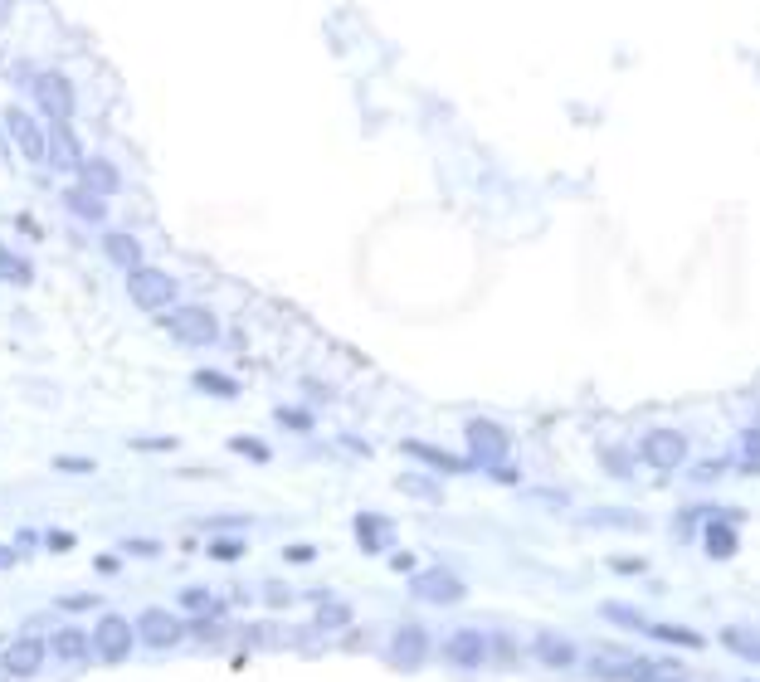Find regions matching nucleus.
<instances>
[{"label": "nucleus", "instance_id": "f257e3e1", "mask_svg": "<svg viewBox=\"0 0 760 682\" xmlns=\"http://www.w3.org/2000/svg\"><path fill=\"white\" fill-rule=\"evenodd\" d=\"M127 298L142 307V312H166V307H176L181 288H176V278H171L166 268L137 264V268H127Z\"/></svg>", "mask_w": 760, "mask_h": 682}, {"label": "nucleus", "instance_id": "f03ea898", "mask_svg": "<svg viewBox=\"0 0 760 682\" xmlns=\"http://www.w3.org/2000/svg\"><path fill=\"white\" fill-rule=\"evenodd\" d=\"M5 132H10L15 152L25 156V161L44 166V156H49V127H44L35 113H25V108H5Z\"/></svg>", "mask_w": 760, "mask_h": 682}, {"label": "nucleus", "instance_id": "7ed1b4c3", "mask_svg": "<svg viewBox=\"0 0 760 682\" xmlns=\"http://www.w3.org/2000/svg\"><path fill=\"white\" fill-rule=\"evenodd\" d=\"M166 332L176 341H186V346H215L220 322H215L210 307H176V312H166Z\"/></svg>", "mask_w": 760, "mask_h": 682}, {"label": "nucleus", "instance_id": "20e7f679", "mask_svg": "<svg viewBox=\"0 0 760 682\" xmlns=\"http://www.w3.org/2000/svg\"><path fill=\"white\" fill-rule=\"evenodd\" d=\"M30 93H35L39 113L49 117V122H74V83L64 74H35L30 78Z\"/></svg>", "mask_w": 760, "mask_h": 682}, {"label": "nucleus", "instance_id": "39448f33", "mask_svg": "<svg viewBox=\"0 0 760 682\" xmlns=\"http://www.w3.org/2000/svg\"><path fill=\"white\" fill-rule=\"evenodd\" d=\"M410 590H415V600H424V605H458V600L468 595V585L458 580L454 570H444V566L419 570L415 580H410Z\"/></svg>", "mask_w": 760, "mask_h": 682}, {"label": "nucleus", "instance_id": "423d86ee", "mask_svg": "<svg viewBox=\"0 0 760 682\" xmlns=\"http://www.w3.org/2000/svg\"><path fill=\"white\" fill-rule=\"evenodd\" d=\"M137 644V634H132V624L122 619V614H103L98 619V629H93V653L103 658V663H122L127 653Z\"/></svg>", "mask_w": 760, "mask_h": 682}, {"label": "nucleus", "instance_id": "0eeeda50", "mask_svg": "<svg viewBox=\"0 0 760 682\" xmlns=\"http://www.w3.org/2000/svg\"><path fill=\"white\" fill-rule=\"evenodd\" d=\"M132 634H137L147 648H171V644H181L186 624H181L171 609H142V619L132 624Z\"/></svg>", "mask_w": 760, "mask_h": 682}, {"label": "nucleus", "instance_id": "6e6552de", "mask_svg": "<svg viewBox=\"0 0 760 682\" xmlns=\"http://www.w3.org/2000/svg\"><path fill=\"white\" fill-rule=\"evenodd\" d=\"M463 439H468V449H473V463H488V468H502V458H507V434L497 429L493 419H468V429H463Z\"/></svg>", "mask_w": 760, "mask_h": 682}, {"label": "nucleus", "instance_id": "1a4fd4ad", "mask_svg": "<svg viewBox=\"0 0 760 682\" xmlns=\"http://www.w3.org/2000/svg\"><path fill=\"white\" fill-rule=\"evenodd\" d=\"M44 653H49L44 639H15L0 653V668H5V678H35L39 668H44Z\"/></svg>", "mask_w": 760, "mask_h": 682}, {"label": "nucleus", "instance_id": "9d476101", "mask_svg": "<svg viewBox=\"0 0 760 682\" xmlns=\"http://www.w3.org/2000/svg\"><path fill=\"white\" fill-rule=\"evenodd\" d=\"M83 142H78L74 122H49V166H59V171H78L83 166Z\"/></svg>", "mask_w": 760, "mask_h": 682}, {"label": "nucleus", "instance_id": "9b49d317", "mask_svg": "<svg viewBox=\"0 0 760 682\" xmlns=\"http://www.w3.org/2000/svg\"><path fill=\"white\" fill-rule=\"evenodd\" d=\"M644 458L653 463V468H678L687 458V439L678 434V429H653L644 439Z\"/></svg>", "mask_w": 760, "mask_h": 682}, {"label": "nucleus", "instance_id": "f8f14e48", "mask_svg": "<svg viewBox=\"0 0 760 682\" xmlns=\"http://www.w3.org/2000/svg\"><path fill=\"white\" fill-rule=\"evenodd\" d=\"M78 186H88L93 195H117V186H122V171H117L108 156H83V166H78Z\"/></svg>", "mask_w": 760, "mask_h": 682}, {"label": "nucleus", "instance_id": "ddd939ff", "mask_svg": "<svg viewBox=\"0 0 760 682\" xmlns=\"http://www.w3.org/2000/svg\"><path fill=\"white\" fill-rule=\"evenodd\" d=\"M424 653H429V639H424L419 624H405V629L390 639V663H395V668H419Z\"/></svg>", "mask_w": 760, "mask_h": 682}, {"label": "nucleus", "instance_id": "4468645a", "mask_svg": "<svg viewBox=\"0 0 760 682\" xmlns=\"http://www.w3.org/2000/svg\"><path fill=\"white\" fill-rule=\"evenodd\" d=\"M64 210H69V215H78L83 225H103V220H108V200H103V195H93L88 186H69V190H64Z\"/></svg>", "mask_w": 760, "mask_h": 682}, {"label": "nucleus", "instance_id": "2eb2a0df", "mask_svg": "<svg viewBox=\"0 0 760 682\" xmlns=\"http://www.w3.org/2000/svg\"><path fill=\"white\" fill-rule=\"evenodd\" d=\"M449 663H458V668H478L483 658H488V639L483 634H473V629H463V634H454L449 639Z\"/></svg>", "mask_w": 760, "mask_h": 682}, {"label": "nucleus", "instance_id": "dca6fc26", "mask_svg": "<svg viewBox=\"0 0 760 682\" xmlns=\"http://www.w3.org/2000/svg\"><path fill=\"white\" fill-rule=\"evenodd\" d=\"M103 254H108V259H113L122 273L142 264V244H137L132 234H122V229H108V234H103Z\"/></svg>", "mask_w": 760, "mask_h": 682}, {"label": "nucleus", "instance_id": "f3484780", "mask_svg": "<svg viewBox=\"0 0 760 682\" xmlns=\"http://www.w3.org/2000/svg\"><path fill=\"white\" fill-rule=\"evenodd\" d=\"M356 536H361V546H366V551H385V546H395V527H390L385 517H371V512H361V517H356Z\"/></svg>", "mask_w": 760, "mask_h": 682}, {"label": "nucleus", "instance_id": "a211bd4d", "mask_svg": "<svg viewBox=\"0 0 760 682\" xmlns=\"http://www.w3.org/2000/svg\"><path fill=\"white\" fill-rule=\"evenodd\" d=\"M49 653H54L59 663H83V658H88V634H78V629H59V634L49 639Z\"/></svg>", "mask_w": 760, "mask_h": 682}, {"label": "nucleus", "instance_id": "6ab92c4d", "mask_svg": "<svg viewBox=\"0 0 760 682\" xmlns=\"http://www.w3.org/2000/svg\"><path fill=\"white\" fill-rule=\"evenodd\" d=\"M190 385H195V390H205V395H220V400H234V395H239V380L225 376V371H195Z\"/></svg>", "mask_w": 760, "mask_h": 682}, {"label": "nucleus", "instance_id": "aec40b11", "mask_svg": "<svg viewBox=\"0 0 760 682\" xmlns=\"http://www.w3.org/2000/svg\"><path fill=\"white\" fill-rule=\"evenodd\" d=\"M532 653L541 658V663H551V668H570V663H575V644H566V639H551V634H546V639H536Z\"/></svg>", "mask_w": 760, "mask_h": 682}, {"label": "nucleus", "instance_id": "412c9836", "mask_svg": "<svg viewBox=\"0 0 760 682\" xmlns=\"http://www.w3.org/2000/svg\"><path fill=\"white\" fill-rule=\"evenodd\" d=\"M405 454H415V458H424V463H434V468H444V473H458V468H468L463 458H454V454H439V449H429V444H405Z\"/></svg>", "mask_w": 760, "mask_h": 682}, {"label": "nucleus", "instance_id": "4be33fe9", "mask_svg": "<svg viewBox=\"0 0 760 682\" xmlns=\"http://www.w3.org/2000/svg\"><path fill=\"white\" fill-rule=\"evenodd\" d=\"M0 278H5V283H15V288H25V283L35 278V268L25 264V259H15L10 249H0Z\"/></svg>", "mask_w": 760, "mask_h": 682}, {"label": "nucleus", "instance_id": "5701e85b", "mask_svg": "<svg viewBox=\"0 0 760 682\" xmlns=\"http://www.w3.org/2000/svg\"><path fill=\"white\" fill-rule=\"evenodd\" d=\"M229 449H234V454H239V458H254V463H268V444H259V439H244V434H239V439H229Z\"/></svg>", "mask_w": 760, "mask_h": 682}, {"label": "nucleus", "instance_id": "b1692460", "mask_svg": "<svg viewBox=\"0 0 760 682\" xmlns=\"http://www.w3.org/2000/svg\"><path fill=\"white\" fill-rule=\"evenodd\" d=\"M722 639H726V644H731V648H736L741 658H751V663H760V644H756V639H746L741 629H726Z\"/></svg>", "mask_w": 760, "mask_h": 682}, {"label": "nucleus", "instance_id": "393cba45", "mask_svg": "<svg viewBox=\"0 0 760 682\" xmlns=\"http://www.w3.org/2000/svg\"><path fill=\"white\" fill-rule=\"evenodd\" d=\"M590 522H600V527H639L634 512H590Z\"/></svg>", "mask_w": 760, "mask_h": 682}, {"label": "nucleus", "instance_id": "a878e982", "mask_svg": "<svg viewBox=\"0 0 760 682\" xmlns=\"http://www.w3.org/2000/svg\"><path fill=\"white\" fill-rule=\"evenodd\" d=\"M317 624L332 629V624H346V609L342 605H317Z\"/></svg>", "mask_w": 760, "mask_h": 682}, {"label": "nucleus", "instance_id": "bb28decb", "mask_svg": "<svg viewBox=\"0 0 760 682\" xmlns=\"http://www.w3.org/2000/svg\"><path fill=\"white\" fill-rule=\"evenodd\" d=\"M278 424H288V429H312V415H307V410H278Z\"/></svg>", "mask_w": 760, "mask_h": 682}, {"label": "nucleus", "instance_id": "cd10ccee", "mask_svg": "<svg viewBox=\"0 0 760 682\" xmlns=\"http://www.w3.org/2000/svg\"><path fill=\"white\" fill-rule=\"evenodd\" d=\"M54 468H59V473H93V463H88V458H54Z\"/></svg>", "mask_w": 760, "mask_h": 682}, {"label": "nucleus", "instance_id": "c85d7f7f", "mask_svg": "<svg viewBox=\"0 0 760 682\" xmlns=\"http://www.w3.org/2000/svg\"><path fill=\"white\" fill-rule=\"evenodd\" d=\"M658 634H663L668 644H687V648H697V644H702V639H697L692 629H658Z\"/></svg>", "mask_w": 760, "mask_h": 682}, {"label": "nucleus", "instance_id": "c756f323", "mask_svg": "<svg viewBox=\"0 0 760 682\" xmlns=\"http://www.w3.org/2000/svg\"><path fill=\"white\" fill-rule=\"evenodd\" d=\"M731 531H722V527H712V556H731Z\"/></svg>", "mask_w": 760, "mask_h": 682}, {"label": "nucleus", "instance_id": "7c9ffc66", "mask_svg": "<svg viewBox=\"0 0 760 682\" xmlns=\"http://www.w3.org/2000/svg\"><path fill=\"white\" fill-rule=\"evenodd\" d=\"M210 551H215V561H234V556H239L244 546H239V541H215Z\"/></svg>", "mask_w": 760, "mask_h": 682}, {"label": "nucleus", "instance_id": "2f4dec72", "mask_svg": "<svg viewBox=\"0 0 760 682\" xmlns=\"http://www.w3.org/2000/svg\"><path fill=\"white\" fill-rule=\"evenodd\" d=\"M181 600H186V609H210V595H205V590H186Z\"/></svg>", "mask_w": 760, "mask_h": 682}, {"label": "nucleus", "instance_id": "473e14b6", "mask_svg": "<svg viewBox=\"0 0 760 682\" xmlns=\"http://www.w3.org/2000/svg\"><path fill=\"white\" fill-rule=\"evenodd\" d=\"M127 551H132V556H156L161 546H156V541H127Z\"/></svg>", "mask_w": 760, "mask_h": 682}, {"label": "nucleus", "instance_id": "72a5a7b5", "mask_svg": "<svg viewBox=\"0 0 760 682\" xmlns=\"http://www.w3.org/2000/svg\"><path fill=\"white\" fill-rule=\"evenodd\" d=\"M288 561H298V566L312 561V546H288Z\"/></svg>", "mask_w": 760, "mask_h": 682}, {"label": "nucleus", "instance_id": "f704fd0d", "mask_svg": "<svg viewBox=\"0 0 760 682\" xmlns=\"http://www.w3.org/2000/svg\"><path fill=\"white\" fill-rule=\"evenodd\" d=\"M132 449H171V439H137Z\"/></svg>", "mask_w": 760, "mask_h": 682}, {"label": "nucleus", "instance_id": "c9c22d12", "mask_svg": "<svg viewBox=\"0 0 760 682\" xmlns=\"http://www.w3.org/2000/svg\"><path fill=\"white\" fill-rule=\"evenodd\" d=\"M30 78H35V69H30V64H15V83H20V88H25Z\"/></svg>", "mask_w": 760, "mask_h": 682}, {"label": "nucleus", "instance_id": "e433bc0d", "mask_svg": "<svg viewBox=\"0 0 760 682\" xmlns=\"http://www.w3.org/2000/svg\"><path fill=\"white\" fill-rule=\"evenodd\" d=\"M5 566H15V551H10V546H0V570Z\"/></svg>", "mask_w": 760, "mask_h": 682}, {"label": "nucleus", "instance_id": "4c0bfd02", "mask_svg": "<svg viewBox=\"0 0 760 682\" xmlns=\"http://www.w3.org/2000/svg\"><path fill=\"white\" fill-rule=\"evenodd\" d=\"M663 682H673V678H663Z\"/></svg>", "mask_w": 760, "mask_h": 682}]
</instances>
